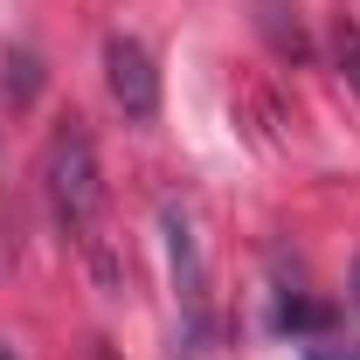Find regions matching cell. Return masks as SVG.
I'll return each instance as SVG.
<instances>
[{
  "mask_svg": "<svg viewBox=\"0 0 360 360\" xmlns=\"http://www.w3.org/2000/svg\"><path fill=\"white\" fill-rule=\"evenodd\" d=\"M42 194H49V208H56V222L70 229L77 243L97 236V222H104V167H97V146H90V132L77 125V118L49 139Z\"/></svg>",
  "mask_w": 360,
  "mask_h": 360,
  "instance_id": "cell-1",
  "label": "cell"
},
{
  "mask_svg": "<svg viewBox=\"0 0 360 360\" xmlns=\"http://www.w3.org/2000/svg\"><path fill=\"white\" fill-rule=\"evenodd\" d=\"M104 84H111V104L125 118H153L160 111V70H153V49L139 35H111L104 42Z\"/></svg>",
  "mask_w": 360,
  "mask_h": 360,
  "instance_id": "cell-2",
  "label": "cell"
},
{
  "mask_svg": "<svg viewBox=\"0 0 360 360\" xmlns=\"http://www.w3.org/2000/svg\"><path fill=\"white\" fill-rule=\"evenodd\" d=\"M160 229H167V257H174V284H180V298H187V312L201 319V312H208V270H201V243H194L187 208H167V215H160Z\"/></svg>",
  "mask_w": 360,
  "mask_h": 360,
  "instance_id": "cell-3",
  "label": "cell"
},
{
  "mask_svg": "<svg viewBox=\"0 0 360 360\" xmlns=\"http://www.w3.org/2000/svg\"><path fill=\"white\" fill-rule=\"evenodd\" d=\"M257 28L270 35V49L277 56H305V28H298V7H284V0H257Z\"/></svg>",
  "mask_w": 360,
  "mask_h": 360,
  "instance_id": "cell-4",
  "label": "cell"
},
{
  "mask_svg": "<svg viewBox=\"0 0 360 360\" xmlns=\"http://www.w3.org/2000/svg\"><path fill=\"white\" fill-rule=\"evenodd\" d=\"M333 70H340V77H347V90H354L360 97V21L354 14H333Z\"/></svg>",
  "mask_w": 360,
  "mask_h": 360,
  "instance_id": "cell-5",
  "label": "cell"
},
{
  "mask_svg": "<svg viewBox=\"0 0 360 360\" xmlns=\"http://www.w3.org/2000/svg\"><path fill=\"white\" fill-rule=\"evenodd\" d=\"M270 326H277V333H319V326H326V312H319V305H305V298H277Z\"/></svg>",
  "mask_w": 360,
  "mask_h": 360,
  "instance_id": "cell-6",
  "label": "cell"
},
{
  "mask_svg": "<svg viewBox=\"0 0 360 360\" xmlns=\"http://www.w3.org/2000/svg\"><path fill=\"white\" fill-rule=\"evenodd\" d=\"M305 360H360V347H333V340H319V347H305Z\"/></svg>",
  "mask_w": 360,
  "mask_h": 360,
  "instance_id": "cell-7",
  "label": "cell"
},
{
  "mask_svg": "<svg viewBox=\"0 0 360 360\" xmlns=\"http://www.w3.org/2000/svg\"><path fill=\"white\" fill-rule=\"evenodd\" d=\"M347 312L360 319V257H354V270H347Z\"/></svg>",
  "mask_w": 360,
  "mask_h": 360,
  "instance_id": "cell-8",
  "label": "cell"
},
{
  "mask_svg": "<svg viewBox=\"0 0 360 360\" xmlns=\"http://www.w3.org/2000/svg\"><path fill=\"white\" fill-rule=\"evenodd\" d=\"M0 360H14V354H7V347H0Z\"/></svg>",
  "mask_w": 360,
  "mask_h": 360,
  "instance_id": "cell-9",
  "label": "cell"
},
{
  "mask_svg": "<svg viewBox=\"0 0 360 360\" xmlns=\"http://www.w3.org/2000/svg\"><path fill=\"white\" fill-rule=\"evenodd\" d=\"M97 360H118V354H97Z\"/></svg>",
  "mask_w": 360,
  "mask_h": 360,
  "instance_id": "cell-10",
  "label": "cell"
}]
</instances>
